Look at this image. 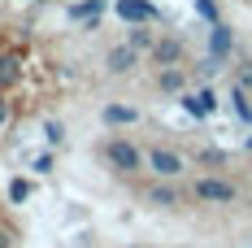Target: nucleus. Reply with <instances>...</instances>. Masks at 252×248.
Masks as SVG:
<instances>
[{"label": "nucleus", "mask_w": 252, "mask_h": 248, "mask_svg": "<svg viewBox=\"0 0 252 248\" xmlns=\"http://www.w3.org/2000/svg\"><path fill=\"white\" fill-rule=\"evenodd\" d=\"M126 44H130V48H152V44H157V39H152L148 31H144V26H135V31H130V39H126Z\"/></svg>", "instance_id": "17"}, {"label": "nucleus", "mask_w": 252, "mask_h": 248, "mask_svg": "<svg viewBox=\"0 0 252 248\" xmlns=\"http://www.w3.org/2000/svg\"><path fill=\"white\" fill-rule=\"evenodd\" d=\"M100 122L109 126V131H122V126H135V122H139V109L126 105V100H109V105L100 109Z\"/></svg>", "instance_id": "4"}, {"label": "nucleus", "mask_w": 252, "mask_h": 248, "mask_svg": "<svg viewBox=\"0 0 252 248\" xmlns=\"http://www.w3.org/2000/svg\"><path fill=\"white\" fill-rule=\"evenodd\" d=\"M22 48H13V52H0V92H9V87H18L22 83Z\"/></svg>", "instance_id": "6"}, {"label": "nucleus", "mask_w": 252, "mask_h": 248, "mask_svg": "<svg viewBox=\"0 0 252 248\" xmlns=\"http://www.w3.org/2000/svg\"><path fill=\"white\" fill-rule=\"evenodd\" d=\"M148 170L157 174V178H178V174L187 170V161H183L174 148H152L148 152Z\"/></svg>", "instance_id": "3"}, {"label": "nucleus", "mask_w": 252, "mask_h": 248, "mask_svg": "<svg viewBox=\"0 0 252 248\" xmlns=\"http://www.w3.org/2000/svg\"><path fill=\"white\" fill-rule=\"evenodd\" d=\"M35 170H39V174H52V152H44V157H35Z\"/></svg>", "instance_id": "20"}, {"label": "nucleus", "mask_w": 252, "mask_h": 248, "mask_svg": "<svg viewBox=\"0 0 252 248\" xmlns=\"http://www.w3.org/2000/svg\"><path fill=\"white\" fill-rule=\"evenodd\" d=\"M213 105H218V100H213V92H209V87L187 92V96H183V109H187V113H196V118H209V113H213Z\"/></svg>", "instance_id": "9"}, {"label": "nucleus", "mask_w": 252, "mask_h": 248, "mask_svg": "<svg viewBox=\"0 0 252 248\" xmlns=\"http://www.w3.org/2000/svg\"><path fill=\"white\" fill-rule=\"evenodd\" d=\"M157 87H161V92H183V70L165 66V70H161V78H157Z\"/></svg>", "instance_id": "12"}, {"label": "nucleus", "mask_w": 252, "mask_h": 248, "mask_svg": "<svg viewBox=\"0 0 252 248\" xmlns=\"http://www.w3.org/2000/svg\"><path fill=\"white\" fill-rule=\"evenodd\" d=\"M44 140H48L52 148H61V144H65V122H57V118H48V122H44Z\"/></svg>", "instance_id": "14"}, {"label": "nucleus", "mask_w": 252, "mask_h": 248, "mask_svg": "<svg viewBox=\"0 0 252 248\" xmlns=\"http://www.w3.org/2000/svg\"><path fill=\"white\" fill-rule=\"evenodd\" d=\"M9 200H13V205H26V200H31V183H26V178H9Z\"/></svg>", "instance_id": "15"}, {"label": "nucleus", "mask_w": 252, "mask_h": 248, "mask_svg": "<svg viewBox=\"0 0 252 248\" xmlns=\"http://www.w3.org/2000/svg\"><path fill=\"white\" fill-rule=\"evenodd\" d=\"M9 118H13V105H9V100H4V92H0V131L9 126Z\"/></svg>", "instance_id": "19"}, {"label": "nucleus", "mask_w": 252, "mask_h": 248, "mask_svg": "<svg viewBox=\"0 0 252 248\" xmlns=\"http://www.w3.org/2000/svg\"><path fill=\"white\" fill-rule=\"evenodd\" d=\"M118 13H122V22H152L157 18V9L144 0H118Z\"/></svg>", "instance_id": "11"}, {"label": "nucleus", "mask_w": 252, "mask_h": 248, "mask_svg": "<svg viewBox=\"0 0 252 248\" xmlns=\"http://www.w3.org/2000/svg\"><path fill=\"white\" fill-rule=\"evenodd\" d=\"M139 66V48H130V44H118V48H109V57H104V70L109 74H130Z\"/></svg>", "instance_id": "5"}, {"label": "nucleus", "mask_w": 252, "mask_h": 248, "mask_svg": "<svg viewBox=\"0 0 252 248\" xmlns=\"http://www.w3.org/2000/svg\"><path fill=\"white\" fill-rule=\"evenodd\" d=\"M144 200L157 205V209H174V205H178V192L170 187V178H161V183H152L148 192H144Z\"/></svg>", "instance_id": "10"}, {"label": "nucleus", "mask_w": 252, "mask_h": 248, "mask_svg": "<svg viewBox=\"0 0 252 248\" xmlns=\"http://www.w3.org/2000/svg\"><path fill=\"white\" fill-rule=\"evenodd\" d=\"M196 9H200L209 22H218V4H213V0H196Z\"/></svg>", "instance_id": "18"}, {"label": "nucleus", "mask_w": 252, "mask_h": 248, "mask_svg": "<svg viewBox=\"0 0 252 248\" xmlns=\"http://www.w3.org/2000/svg\"><path fill=\"white\" fill-rule=\"evenodd\" d=\"M191 196L200 200V205H235V200H239V192H235V183H226V178L204 174V178H196Z\"/></svg>", "instance_id": "2"}, {"label": "nucleus", "mask_w": 252, "mask_h": 248, "mask_svg": "<svg viewBox=\"0 0 252 248\" xmlns=\"http://www.w3.org/2000/svg\"><path fill=\"white\" fill-rule=\"evenodd\" d=\"M230 52V26H213V57H226Z\"/></svg>", "instance_id": "13"}, {"label": "nucleus", "mask_w": 252, "mask_h": 248, "mask_svg": "<svg viewBox=\"0 0 252 248\" xmlns=\"http://www.w3.org/2000/svg\"><path fill=\"white\" fill-rule=\"evenodd\" d=\"M100 13H104V0H78V4H70V18L74 22H87V31L100 26Z\"/></svg>", "instance_id": "8"}, {"label": "nucleus", "mask_w": 252, "mask_h": 248, "mask_svg": "<svg viewBox=\"0 0 252 248\" xmlns=\"http://www.w3.org/2000/svg\"><path fill=\"white\" fill-rule=\"evenodd\" d=\"M104 161H109V170H118V174H135V170H144V166H148V157L135 148L126 135L104 140Z\"/></svg>", "instance_id": "1"}, {"label": "nucleus", "mask_w": 252, "mask_h": 248, "mask_svg": "<svg viewBox=\"0 0 252 248\" xmlns=\"http://www.w3.org/2000/svg\"><path fill=\"white\" fill-rule=\"evenodd\" d=\"M235 87L252 92V57H244V61H239V70H235Z\"/></svg>", "instance_id": "16"}, {"label": "nucleus", "mask_w": 252, "mask_h": 248, "mask_svg": "<svg viewBox=\"0 0 252 248\" xmlns=\"http://www.w3.org/2000/svg\"><path fill=\"white\" fill-rule=\"evenodd\" d=\"M152 61H157L161 70H165V66H178V61H183V44H178L174 35L157 39V44H152Z\"/></svg>", "instance_id": "7"}]
</instances>
